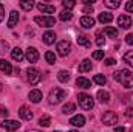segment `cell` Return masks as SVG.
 <instances>
[{
    "instance_id": "obj_43",
    "label": "cell",
    "mask_w": 133,
    "mask_h": 132,
    "mask_svg": "<svg viewBox=\"0 0 133 132\" xmlns=\"http://www.w3.org/2000/svg\"><path fill=\"white\" fill-rule=\"evenodd\" d=\"M5 19V8H3V5L0 3V22Z\"/></svg>"
},
{
    "instance_id": "obj_47",
    "label": "cell",
    "mask_w": 133,
    "mask_h": 132,
    "mask_svg": "<svg viewBox=\"0 0 133 132\" xmlns=\"http://www.w3.org/2000/svg\"><path fill=\"white\" fill-rule=\"evenodd\" d=\"M26 132H40V131H37V129H28Z\"/></svg>"
},
{
    "instance_id": "obj_39",
    "label": "cell",
    "mask_w": 133,
    "mask_h": 132,
    "mask_svg": "<svg viewBox=\"0 0 133 132\" xmlns=\"http://www.w3.org/2000/svg\"><path fill=\"white\" fill-rule=\"evenodd\" d=\"M3 51H8V44L5 40H0V53H3Z\"/></svg>"
},
{
    "instance_id": "obj_15",
    "label": "cell",
    "mask_w": 133,
    "mask_h": 132,
    "mask_svg": "<svg viewBox=\"0 0 133 132\" xmlns=\"http://www.w3.org/2000/svg\"><path fill=\"white\" fill-rule=\"evenodd\" d=\"M42 40H43L46 45L54 44V40H56V33H54V31H45L43 36H42Z\"/></svg>"
},
{
    "instance_id": "obj_10",
    "label": "cell",
    "mask_w": 133,
    "mask_h": 132,
    "mask_svg": "<svg viewBox=\"0 0 133 132\" xmlns=\"http://www.w3.org/2000/svg\"><path fill=\"white\" fill-rule=\"evenodd\" d=\"M25 58L28 59V62H37V59H39V51H37V48L28 47V48H26V53H25Z\"/></svg>"
},
{
    "instance_id": "obj_45",
    "label": "cell",
    "mask_w": 133,
    "mask_h": 132,
    "mask_svg": "<svg viewBox=\"0 0 133 132\" xmlns=\"http://www.w3.org/2000/svg\"><path fill=\"white\" fill-rule=\"evenodd\" d=\"M113 132H125V129H124L122 126H119V128H115V131Z\"/></svg>"
},
{
    "instance_id": "obj_48",
    "label": "cell",
    "mask_w": 133,
    "mask_h": 132,
    "mask_svg": "<svg viewBox=\"0 0 133 132\" xmlns=\"http://www.w3.org/2000/svg\"><path fill=\"white\" fill-rule=\"evenodd\" d=\"M0 93H2V84H0Z\"/></svg>"
},
{
    "instance_id": "obj_37",
    "label": "cell",
    "mask_w": 133,
    "mask_h": 132,
    "mask_svg": "<svg viewBox=\"0 0 133 132\" xmlns=\"http://www.w3.org/2000/svg\"><path fill=\"white\" fill-rule=\"evenodd\" d=\"M125 11L127 13H133V0H129L125 3Z\"/></svg>"
},
{
    "instance_id": "obj_31",
    "label": "cell",
    "mask_w": 133,
    "mask_h": 132,
    "mask_svg": "<svg viewBox=\"0 0 133 132\" xmlns=\"http://www.w3.org/2000/svg\"><path fill=\"white\" fill-rule=\"evenodd\" d=\"M124 62H127V64L133 68V50L132 51H127V53L124 55Z\"/></svg>"
},
{
    "instance_id": "obj_1",
    "label": "cell",
    "mask_w": 133,
    "mask_h": 132,
    "mask_svg": "<svg viewBox=\"0 0 133 132\" xmlns=\"http://www.w3.org/2000/svg\"><path fill=\"white\" fill-rule=\"evenodd\" d=\"M113 79L118 81V82H121L127 90L133 89V73L130 70H127V68H122V70L115 71L113 73Z\"/></svg>"
},
{
    "instance_id": "obj_29",
    "label": "cell",
    "mask_w": 133,
    "mask_h": 132,
    "mask_svg": "<svg viewBox=\"0 0 133 132\" xmlns=\"http://www.w3.org/2000/svg\"><path fill=\"white\" fill-rule=\"evenodd\" d=\"M71 17H73V13H71V11H66V9H64V11L59 14V19H61V20H64V22L71 20Z\"/></svg>"
},
{
    "instance_id": "obj_51",
    "label": "cell",
    "mask_w": 133,
    "mask_h": 132,
    "mask_svg": "<svg viewBox=\"0 0 133 132\" xmlns=\"http://www.w3.org/2000/svg\"><path fill=\"white\" fill-rule=\"evenodd\" d=\"M132 132H133V129H132Z\"/></svg>"
},
{
    "instance_id": "obj_13",
    "label": "cell",
    "mask_w": 133,
    "mask_h": 132,
    "mask_svg": "<svg viewBox=\"0 0 133 132\" xmlns=\"http://www.w3.org/2000/svg\"><path fill=\"white\" fill-rule=\"evenodd\" d=\"M19 115H20L22 120H26V121H31V120H33V112H31L26 106H22V107L19 109Z\"/></svg>"
},
{
    "instance_id": "obj_18",
    "label": "cell",
    "mask_w": 133,
    "mask_h": 132,
    "mask_svg": "<svg viewBox=\"0 0 133 132\" xmlns=\"http://www.w3.org/2000/svg\"><path fill=\"white\" fill-rule=\"evenodd\" d=\"M0 71L5 73V75H11L12 73V67L6 59H0Z\"/></svg>"
},
{
    "instance_id": "obj_5",
    "label": "cell",
    "mask_w": 133,
    "mask_h": 132,
    "mask_svg": "<svg viewBox=\"0 0 133 132\" xmlns=\"http://www.w3.org/2000/svg\"><path fill=\"white\" fill-rule=\"evenodd\" d=\"M26 75H28V81H30V84H39L40 82V79H42V75H40V71L37 70V68H34V67H30L28 70H26Z\"/></svg>"
},
{
    "instance_id": "obj_8",
    "label": "cell",
    "mask_w": 133,
    "mask_h": 132,
    "mask_svg": "<svg viewBox=\"0 0 133 132\" xmlns=\"http://www.w3.org/2000/svg\"><path fill=\"white\" fill-rule=\"evenodd\" d=\"M118 25H119V28H122V30L130 28V27H132V17H130L129 14H121V16L118 17Z\"/></svg>"
},
{
    "instance_id": "obj_16",
    "label": "cell",
    "mask_w": 133,
    "mask_h": 132,
    "mask_svg": "<svg viewBox=\"0 0 133 132\" xmlns=\"http://www.w3.org/2000/svg\"><path fill=\"white\" fill-rule=\"evenodd\" d=\"M19 22V13L17 11H11L9 13V19H8V28H14Z\"/></svg>"
},
{
    "instance_id": "obj_23",
    "label": "cell",
    "mask_w": 133,
    "mask_h": 132,
    "mask_svg": "<svg viewBox=\"0 0 133 132\" xmlns=\"http://www.w3.org/2000/svg\"><path fill=\"white\" fill-rule=\"evenodd\" d=\"M90 70H91V61L90 59H84L79 64V71L81 73H85V71H90Z\"/></svg>"
},
{
    "instance_id": "obj_3",
    "label": "cell",
    "mask_w": 133,
    "mask_h": 132,
    "mask_svg": "<svg viewBox=\"0 0 133 132\" xmlns=\"http://www.w3.org/2000/svg\"><path fill=\"white\" fill-rule=\"evenodd\" d=\"M77 101H79V106L84 109V110H91L93 106H95V101L90 95L87 93H79L77 95Z\"/></svg>"
},
{
    "instance_id": "obj_44",
    "label": "cell",
    "mask_w": 133,
    "mask_h": 132,
    "mask_svg": "<svg viewBox=\"0 0 133 132\" xmlns=\"http://www.w3.org/2000/svg\"><path fill=\"white\" fill-rule=\"evenodd\" d=\"M84 13H87V16H88V13H93V8L91 6H85L84 8Z\"/></svg>"
},
{
    "instance_id": "obj_35",
    "label": "cell",
    "mask_w": 133,
    "mask_h": 132,
    "mask_svg": "<svg viewBox=\"0 0 133 132\" xmlns=\"http://www.w3.org/2000/svg\"><path fill=\"white\" fill-rule=\"evenodd\" d=\"M39 124H42L43 128H48V126L51 124V118H50V117H42V118L39 120Z\"/></svg>"
},
{
    "instance_id": "obj_21",
    "label": "cell",
    "mask_w": 133,
    "mask_h": 132,
    "mask_svg": "<svg viewBox=\"0 0 133 132\" xmlns=\"http://www.w3.org/2000/svg\"><path fill=\"white\" fill-rule=\"evenodd\" d=\"M77 44H79L81 47H85V48L91 47V42H90V39H88L85 34H79V36H77Z\"/></svg>"
},
{
    "instance_id": "obj_12",
    "label": "cell",
    "mask_w": 133,
    "mask_h": 132,
    "mask_svg": "<svg viewBox=\"0 0 133 132\" xmlns=\"http://www.w3.org/2000/svg\"><path fill=\"white\" fill-rule=\"evenodd\" d=\"M79 23H81L82 28L88 30V28H93V27H95V19H93L91 16H84V17H81Z\"/></svg>"
},
{
    "instance_id": "obj_50",
    "label": "cell",
    "mask_w": 133,
    "mask_h": 132,
    "mask_svg": "<svg viewBox=\"0 0 133 132\" xmlns=\"http://www.w3.org/2000/svg\"><path fill=\"white\" fill-rule=\"evenodd\" d=\"M53 132H61V131H53Z\"/></svg>"
},
{
    "instance_id": "obj_41",
    "label": "cell",
    "mask_w": 133,
    "mask_h": 132,
    "mask_svg": "<svg viewBox=\"0 0 133 132\" xmlns=\"http://www.w3.org/2000/svg\"><path fill=\"white\" fill-rule=\"evenodd\" d=\"M125 42H127L129 45H133V33H132V34H127V36H125Z\"/></svg>"
},
{
    "instance_id": "obj_36",
    "label": "cell",
    "mask_w": 133,
    "mask_h": 132,
    "mask_svg": "<svg viewBox=\"0 0 133 132\" xmlns=\"http://www.w3.org/2000/svg\"><path fill=\"white\" fill-rule=\"evenodd\" d=\"M93 59H96V61L104 59V50H96V51H93Z\"/></svg>"
},
{
    "instance_id": "obj_14",
    "label": "cell",
    "mask_w": 133,
    "mask_h": 132,
    "mask_svg": "<svg viewBox=\"0 0 133 132\" xmlns=\"http://www.w3.org/2000/svg\"><path fill=\"white\" fill-rule=\"evenodd\" d=\"M37 8H39V11L40 13H46L48 16L51 14V13H54L56 11V8H54V5H48V3H37Z\"/></svg>"
},
{
    "instance_id": "obj_42",
    "label": "cell",
    "mask_w": 133,
    "mask_h": 132,
    "mask_svg": "<svg viewBox=\"0 0 133 132\" xmlns=\"http://www.w3.org/2000/svg\"><path fill=\"white\" fill-rule=\"evenodd\" d=\"M104 62H105V65H113V64H115V62H116V61H115V59H113V58H107V59H105V61H104Z\"/></svg>"
},
{
    "instance_id": "obj_11",
    "label": "cell",
    "mask_w": 133,
    "mask_h": 132,
    "mask_svg": "<svg viewBox=\"0 0 133 132\" xmlns=\"http://www.w3.org/2000/svg\"><path fill=\"white\" fill-rule=\"evenodd\" d=\"M70 124L71 126H74V128H82V126H85V117L84 115H73L71 118H70Z\"/></svg>"
},
{
    "instance_id": "obj_25",
    "label": "cell",
    "mask_w": 133,
    "mask_h": 132,
    "mask_svg": "<svg viewBox=\"0 0 133 132\" xmlns=\"http://www.w3.org/2000/svg\"><path fill=\"white\" fill-rule=\"evenodd\" d=\"M104 33L107 34L108 37H111V39H116L118 37V30L113 28V27H105L104 28Z\"/></svg>"
},
{
    "instance_id": "obj_2",
    "label": "cell",
    "mask_w": 133,
    "mask_h": 132,
    "mask_svg": "<svg viewBox=\"0 0 133 132\" xmlns=\"http://www.w3.org/2000/svg\"><path fill=\"white\" fill-rule=\"evenodd\" d=\"M65 98H66V92L65 90L61 89V87H54V89L50 92V95H48V103L56 106V104L62 103Z\"/></svg>"
},
{
    "instance_id": "obj_27",
    "label": "cell",
    "mask_w": 133,
    "mask_h": 132,
    "mask_svg": "<svg viewBox=\"0 0 133 132\" xmlns=\"http://www.w3.org/2000/svg\"><path fill=\"white\" fill-rule=\"evenodd\" d=\"M57 79H59L61 82H66V81L70 79V73H68L66 70H61V71L57 73Z\"/></svg>"
},
{
    "instance_id": "obj_32",
    "label": "cell",
    "mask_w": 133,
    "mask_h": 132,
    "mask_svg": "<svg viewBox=\"0 0 133 132\" xmlns=\"http://www.w3.org/2000/svg\"><path fill=\"white\" fill-rule=\"evenodd\" d=\"M45 59H46L48 64H54V62H56V55H54L53 51H46V53H45Z\"/></svg>"
},
{
    "instance_id": "obj_24",
    "label": "cell",
    "mask_w": 133,
    "mask_h": 132,
    "mask_svg": "<svg viewBox=\"0 0 133 132\" xmlns=\"http://www.w3.org/2000/svg\"><path fill=\"white\" fill-rule=\"evenodd\" d=\"M98 99H99V103H102V104H107L110 101V93L107 90H99L98 92Z\"/></svg>"
},
{
    "instance_id": "obj_9",
    "label": "cell",
    "mask_w": 133,
    "mask_h": 132,
    "mask_svg": "<svg viewBox=\"0 0 133 132\" xmlns=\"http://www.w3.org/2000/svg\"><path fill=\"white\" fill-rule=\"evenodd\" d=\"M2 128L6 129V131H9V132H14V131H17V129L20 128V123L16 121V120H3Z\"/></svg>"
},
{
    "instance_id": "obj_6",
    "label": "cell",
    "mask_w": 133,
    "mask_h": 132,
    "mask_svg": "<svg viewBox=\"0 0 133 132\" xmlns=\"http://www.w3.org/2000/svg\"><path fill=\"white\" fill-rule=\"evenodd\" d=\"M102 123H104L105 126H113V124L118 123V115H116L115 112H111V110H107V112L102 115Z\"/></svg>"
},
{
    "instance_id": "obj_22",
    "label": "cell",
    "mask_w": 133,
    "mask_h": 132,
    "mask_svg": "<svg viewBox=\"0 0 133 132\" xmlns=\"http://www.w3.org/2000/svg\"><path fill=\"white\" fill-rule=\"evenodd\" d=\"M98 20H99L101 23H110L113 20V14L111 13H101Z\"/></svg>"
},
{
    "instance_id": "obj_20",
    "label": "cell",
    "mask_w": 133,
    "mask_h": 132,
    "mask_svg": "<svg viewBox=\"0 0 133 132\" xmlns=\"http://www.w3.org/2000/svg\"><path fill=\"white\" fill-rule=\"evenodd\" d=\"M28 98H30V101H31V103H39V101L42 99V92H40L39 89H34V90H31V92H30Z\"/></svg>"
},
{
    "instance_id": "obj_19",
    "label": "cell",
    "mask_w": 133,
    "mask_h": 132,
    "mask_svg": "<svg viewBox=\"0 0 133 132\" xmlns=\"http://www.w3.org/2000/svg\"><path fill=\"white\" fill-rule=\"evenodd\" d=\"M11 56H12V59H14V61H17V62H20V61L25 58L23 50H20L19 47H16V48H12V50H11Z\"/></svg>"
},
{
    "instance_id": "obj_38",
    "label": "cell",
    "mask_w": 133,
    "mask_h": 132,
    "mask_svg": "<svg viewBox=\"0 0 133 132\" xmlns=\"http://www.w3.org/2000/svg\"><path fill=\"white\" fill-rule=\"evenodd\" d=\"M96 44H98L99 47H102V45L105 44V39H104V37H102L99 33H98V36H96Z\"/></svg>"
},
{
    "instance_id": "obj_40",
    "label": "cell",
    "mask_w": 133,
    "mask_h": 132,
    "mask_svg": "<svg viewBox=\"0 0 133 132\" xmlns=\"http://www.w3.org/2000/svg\"><path fill=\"white\" fill-rule=\"evenodd\" d=\"M8 113H9V112H8V109H6V107H2V109H0V115H2V117H3L5 120H6Z\"/></svg>"
},
{
    "instance_id": "obj_28",
    "label": "cell",
    "mask_w": 133,
    "mask_h": 132,
    "mask_svg": "<svg viewBox=\"0 0 133 132\" xmlns=\"http://www.w3.org/2000/svg\"><path fill=\"white\" fill-rule=\"evenodd\" d=\"M74 110H76V104H73V103H66L65 106H64V109H62V112L65 115L66 113H73Z\"/></svg>"
},
{
    "instance_id": "obj_49",
    "label": "cell",
    "mask_w": 133,
    "mask_h": 132,
    "mask_svg": "<svg viewBox=\"0 0 133 132\" xmlns=\"http://www.w3.org/2000/svg\"><path fill=\"white\" fill-rule=\"evenodd\" d=\"M68 132H77V131H68Z\"/></svg>"
},
{
    "instance_id": "obj_30",
    "label": "cell",
    "mask_w": 133,
    "mask_h": 132,
    "mask_svg": "<svg viewBox=\"0 0 133 132\" xmlns=\"http://www.w3.org/2000/svg\"><path fill=\"white\" fill-rule=\"evenodd\" d=\"M104 5H105L107 8H119L121 2H119V0H105Z\"/></svg>"
},
{
    "instance_id": "obj_34",
    "label": "cell",
    "mask_w": 133,
    "mask_h": 132,
    "mask_svg": "<svg viewBox=\"0 0 133 132\" xmlns=\"http://www.w3.org/2000/svg\"><path fill=\"white\" fill-rule=\"evenodd\" d=\"M93 81H95L96 84H99V86H104V84L107 82V79H105V76H104V75H96V76L93 78Z\"/></svg>"
},
{
    "instance_id": "obj_33",
    "label": "cell",
    "mask_w": 133,
    "mask_h": 132,
    "mask_svg": "<svg viewBox=\"0 0 133 132\" xmlns=\"http://www.w3.org/2000/svg\"><path fill=\"white\" fill-rule=\"evenodd\" d=\"M74 5H76V2H73V0H64L62 2V6L65 8L66 11H71L74 8Z\"/></svg>"
},
{
    "instance_id": "obj_26",
    "label": "cell",
    "mask_w": 133,
    "mask_h": 132,
    "mask_svg": "<svg viewBox=\"0 0 133 132\" xmlns=\"http://www.w3.org/2000/svg\"><path fill=\"white\" fill-rule=\"evenodd\" d=\"M20 8L25 9V11H31L34 8V2H31V0H22L20 2Z\"/></svg>"
},
{
    "instance_id": "obj_46",
    "label": "cell",
    "mask_w": 133,
    "mask_h": 132,
    "mask_svg": "<svg viewBox=\"0 0 133 132\" xmlns=\"http://www.w3.org/2000/svg\"><path fill=\"white\" fill-rule=\"evenodd\" d=\"M84 3H85V5H93L95 0H84Z\"/></svg>"
},
{
    "instance_id": "obj_17",
    "label": "cell",
    "mask_w": 133,
    "mask_h": 132,
    "mask_svg": "<svg viewBox=\"0 0 133 132\" xmlns=\"http://www.w3.org/2000/svg\"><path fill=\"white\" fill-rule=\"evenodd\" d=\"M76 86L81 87V89H90V87H91V81L87 79V78H84V76H79V78L76 79Z\"/></svg>"
},
{
    "instance_id": "obj_4",
    "label": "cell",
    "mask_w": 133,
    "mask_h": 132,
    "mask_svg": "<svg viewBox=\"0 0 133 132\" xmlns=\"http://www.w3.org/2000/svg\"><path fill=\"white\" fill-rule=\"evenodd\" d=\"M34 22L40 27H45V28H51L56 25V19L53 16H36Z\"/></svg>"
},
{
    "instance_id": "obj_7",
    "label": "cell",
    "mask_w": 133,
    "mask_h": 132,
    "mask_svg": "<svg viewBox=\"0 0 133 132\" xmlns=\"http://www.w3.org/2000/svg\"><path fill=\"white\" fill-rule=\"evenodd\" d=\"M70 51H71V44L68 40L57 42V53H59V56H64L65 58L66 55H70Z\"/></svg>"
}]
</instances>
